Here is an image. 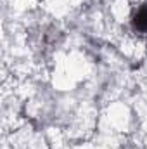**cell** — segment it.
Segmentation results:
<instances>
[{
  "instance_id": "obj_1",
  "label": "cell",
  "mask_w": 147,
  "mask_h": 149,
  "mask_svg": "<svg viewBox=\"0 0 147 149\" xmlns=\"http://www.w3.org/2000/svg\"><path fill=\"white\" fill-rule=\"evenodd\" d=\"M135 28L142 30V31H147V9L139 10V14L135 16Z\"/></svg>"
}]
</instances>
